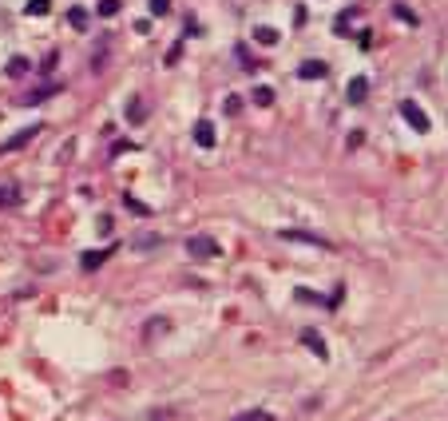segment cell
<instances>
[{
	"instance_id": "6da1fadb",
	"label": "cell",
	"mask_w": 448,
	"mask_h": 421,
	"mask_svg": "<svg viewBox=\"0 0 448 421\" xmlns=\"http://www.w3.org/2000/svg\"><path fill=\"white\" fill-rule=\"evenodd\" d=\"M187 255H191V259H218L222 247H218L210 235H191L187 238Z\"/></svg>"
},
{
	"instance_id": "7a4b0ae2",
	"label": "cell",
	"mask_w": 448,
	"mask_h": 421,
	"mask_svg": "<svg viewBox=\"0 0 448 421\" xmlns=\"http://www.w3.org/2000/svg\"><path fill=\"white\" fill-rule=\"evenodd\" d=\"M400 115H405V120H409V127H412V131H421V136L433 127V120L421 112V104H417V99H400Z\"/></svg>"
},
{
	"instance_id": "3957f363",
	"label": "cell",
	"mask_w": 448,
	"mask_h": 421,
	"mask_svg": "<svg viewBox=\"0 0 448 421\" xmlns=\"http://www.w3.org/2000/svg\"><path fill=\"white\" fill-rule=\"evenodd\" d=\"M56 92H60V84H40V87H32V92H24L16 104H20V108H36V104H44V99L56 96Z\"/></svg>"
},
{
	"instance_id": "277c9868",
	"label": "cell",
	"mask_w": 448,
	"mask_h": 421,
	"mask_svg": "<svg viewBox=\"0 0 448 421\" xmlns=\"http://www.w3.org/2000/svg\"><path fill=\"white\" fill-rule=\"evenodd\" d=\"M40 127H44V124H32V127H24V131H16L13 139H4V143H0V151H4V155H8V151H20L24 143H32V139L40 136Z\"/></svg>"
},
{
	"instance_id": "5b68a950",
	"label": "cell",
	"mask_w": 448,
	"mask_h": 421,
	"mask_svg": "<svg viewBox=\"0 0 448 421\" xmlns=\"http://www.w3.org/2000/svg\"><path fill=\"white\" fill-rule=\"evenodd\" d=\"M282 238H286V243H310V247H321V250H329V247H333L329 238L314 235V231H282Z\"/></svg>"
},
{
	"instance_id": "8992f818",
	"label": "cell",
	"mask_w": 448,
	"mask_h": 421,
	"mask_svg": "<svg viewBox=\"0 0 448 421\" xmlns=\"http://www.w3.org/2000/svg\"><path fill=\"white\" fill-rule=\"evenodd\" d=\"M194 143H198V148H215L218 143V131H215V124H210V120H198V124H194Z\"/></svg>"
},
{
	"instance_id": "52a82bcc",
	"label": "cell",
	"mask_w": 448,
	"mask_h": 421,
	"mask_svg": "<svg viewBox=\"0 0 448 421\" xmlns=\"http://www.w3.org/2000/svg\"><path fill=\"white\" fill-rule=\"evenodd\" d=\"M302 346H310V350H314V358H317V362H329L326 338L317 334V330H302Z\"/></svg>"
},
{
	"instance_id": "ba28073f",
	"label": "cell",
	"mask_w": 448,
	"mask_h": 421,
	"mask_svg": "<svg viewBox=\"0 0 448 421\" xmlns=\"http://www.w3.org/2000/svg\"><path fill=\"white\" fill-rule=\"evenodd\" d=\"M365 96H369V76H353L349 87H345V99L349 104H365Z\"/></svg>"
},
{
	"instance_id": "9c48e42d",
	"label": "cell",
	"mask_w": 448,
	"mask_h": 421,
	"mask_svg": "<svg viewBox=\"0 0 448 421\" xmlns=\"http://www.w3.org/2000/svg\"><path fill=\"white\" fill-rule=\"evenodd\" d=\"M326 76H329L326 60H305L302 68H298V80H326Z\"/></svg>"
},
{
	"instance_id": "30bf717a",
	"label": "cell",
	"mask_w": 448,
	"mask_h": 421,
	"mask_svg": "<svg viewBox=\"0 0 448 421\" xmlns=\"http://www.w3.org/2000/svg\"><path fill=\"white\" fill-rule=\"evenodd\" d=\"M4 72L13 76V80H20V76H28V72H32V60H28V56H13V60H8V68H4Z\"/></svg>"
},
{
	"instance_id": "8fae6325",
	"label": "cell",
	"mask_w": 448,
	"mask_h": 421,
	"mask_svg": "<svg viewBox=\"0 0 448 421\" xmlns=\"http://www.w3.org/2000/svg\"><path fill=\"white\" fill-rule=\"evenodd\" d=\"M254 40L270 48V44H278V40H282V32H278V28H270V24H258L254 28Z\"/></svg>"
},
{
	"instance_id": "7c38bea8",
	"label": "cell",
	"mask_w": 448,
	"mask_h": 421,
	"mask_svg": "<svg viewBox=\"0 0 448 421\" xmlns=\"http://www.w3.org/2000/svg\"><path fill=\"white\" fill-rule=\"evenodd\" d=\"M68 24L84 32V28L92 24V16H87V8H80V4H75V8H68Z\"/></svg>"
},
{
	"instance_id": "4fadbf2b",
	"label": "cell",
	"mask_w": 448,
	"mask_h": 421,
	"mask_svg": "<svg viewBox=\"0 0 448 421\" xmlns=\"http://www.w3.org/2000/svg\"><path fill=\"white\" fill-rule=\"evenodd\" d=\"M108 259V250H84V259H80V266H84V271H96L99 262Z\"/></svg>"
},
{
	"instance_id": "5bb4252c",
	"label": "cell",
	"mask_w": 448,
	"mask_h": 421,
	"mask_svg": "<svg viewBox=\"0 0 448 421\" xmlns=\"http://www.w3.org/2000/svg\"><path fill=\"white\" fill-rule=\"evenodd\" d=\"M250 96H254V104H258V108H270V104H274V87L258 84L254 92H250Z\"/></svg>"
},
{
	"instance_id": "9a60e30c",
	"label": "cell",
	"mask_w": 448,
	"mask_h": 421,
	"mask_svg": "<svg viewBox=\"0 0 448 421\" xmlns=\"http://www.w3.org/2000/svg\"><path fill=\"white\" fill-rule=\"evenodd\" d=\"M231 421H274V413H266V409H246V413H234Z\"/></svg>"
},
{
	"instance_id": "2e32d148",
	"label": "cell",
	"mask_w": 448,
	"mask_h": 421,
	"mask_svg": "<svg viewBox=\"0 0 448 421\" xmlns=\"http://www.w3.org/2000/svg\"><path fill=\"white\" fill-rule=\"evenodd\" d=\"M24 13H28V16H48V13H52V0H28Z\"/></svg>"
},
{
	"instance_id": "e0dca14e",
	"label": "cell",
	"mask_w": 448,
	"mask_h": 421,
	"mask_svg": "<svg viewBox=\"0 0 448 421\" xmlns=\"http://www.w3.org/2000/svg\"><path fill=\"white\" fill-rule=\"evenodd\" d=\"M159 243H163L159 235H135V238H131L135 250H151V247H159Z\"/></svg>"
},
{
	"instance_id": "ac0fdd59",
	"label": "cell",
	"mask_w": 448,
	"mask_h": 421,
	"mask_svg": "<svg viewBox=\"0 0 448 421\" xmlns=\"http://www.w3.org/2000/svg\"><path fill=\"white\" fill-rule=\"evenodd\" d=\"M123 203H127V207H131L135 215H139V219H151V207H147V203H139L135 195H123Z\"/></svg>"
},
{
	"instance_id": "d6986e66",
	"label": "cell",
	"mask_w": 448,
	"mask_h": 421,
	"mask_svg": "<svg viewBox=\"0 0 448 421\" xmlns=\"http://www.w3.org/2000/svg\"><path fill=\"white\" fill-rule=\"evenodd\" d=\"M20 203V191L16 187H0V207H16Z\"/></svg>"
},
{
	"instance_id": "ffe728a7",
	"label": "cell",
	"mask_w": 448,
	"mask_h": 421,
	"mask_svg": "<svg viewBox=\"0 0 448 421\" xmlns=\"http://www.w3.org/2000/svg\"><path fill=\"white\" fill-rule=\"evenodd\" d=\"M96 13L103 16V20H111V16L120 13V0H99V4H96Z\"/></svg>"
},
{
	"instance_id": "44dd1931",
	"label": "cell",
	"mask_w": 448,
	"mask_h": 421,
	"mask_svg": "<svg viewBox=\"0 0 448 421\" xmlns=\"http://www.w3.org/2000/svg\"><path fill=\"white\" fill-rule=\"evenodd\" d=\"M393 16H397V20H405V24L417 28V13H412V8H405V4H393Z\"/></svg>"
},
{
	"instance_id": "7402d4cb",
	"label": "cell",
	"mask_w": 448,
	"mask_h": 421,
	"mask_svg": "<svg viewBox=\"0 0 448 421\" xmlns=\"http://www.w3.org/2000/svg\"><path fill=\"white\" fill-rule=\"evenodd\" d=\"M127 120H131V124H143V99H131V104H127Z\"/></svg>"
},
{
	"instance_id": "603a6c76",
	"label": "cell",
	"mask_w": 448,
	"mask_h": 421,
	"mask_svg": "<svg viewBox=\"0 0 448 421\" xmlns=\"http://www.w3.org/2000/svg\"><path fill=\"white\" fill-rule=\"evenodd\" d=\"M147 13H151V16H167L171 13V0H147Z\"/></svg>"
},
{
	"instance_id": "cb8c5ba5",
	"label": "cell",
	"mask_w": 448,
	"mask_h": 421,
	"mask_svg": "<svg viewBox=\"0 0 448 421\" xmlns=\"http://www.w3.org/2000/svg\"><path fill=\"white\" fill-rule=\"evenodd\" d=\"M222 112H226V115H238V112H243V96H226Z\"/></svg>"
},
{
	"instance_id": "d4e9b609",
	"label": "cell",
	"mask_w": 448,
	"mask_h": 421,
	"mask_svg": "<svg viewBox=\"0 0 448 421\" xmlns=\"http://www.w3.org/2000/svg\"><path fill=\"white\" fill-rule=\"evenodd\" d=\"M72 151H75V139H68V143L60 148V155H56V159H60V163H68V159H72Z\"/></svg>"
},
{
	"instance_id": "484cf974",
	"label": "cell",
	"mask_w": 448,
	"mask_h": 421,
	"mask_svg": "<svg viewBox=\"0 0 448 421\" xmlns=\"http://www.w3.org/2000/svg\"><path fill=\"white\" fill-rule=\"evenodd\" d=\"M179 56H182V44H171V48H167V64H179Z\"/></svg>"
},
{
	"instance_id": "4316f807",
	"label": "cell",
	"mask_w": 448,
	"mask_h": 421,
	"mask_svg": "<svg viewBox=\"0 0 448 421\" xmlns=\"http://www.w3.org/2000/svg\"><path fill=\"white\" fill-rule=\"evenodd\" d=\"M99 235H111V215H99Z\"/></svg>"
}]
</instances>
